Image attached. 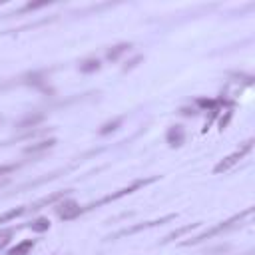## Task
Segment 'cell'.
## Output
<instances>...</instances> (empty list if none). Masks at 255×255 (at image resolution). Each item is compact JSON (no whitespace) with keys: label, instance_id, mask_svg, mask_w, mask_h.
Here are the masks:
<instances>
[{"label":"cell","instance_id":"4","mask_svg":"<svg viewBox=\"0 0 255 255\" xmlns=\"http://www.w3.org/2000/svg\"><path fill=\"white\" fill-rule=\"evenodd\" d=\"M175 217H177L175 213H167V215H163V217H159V219H149V221H141V223H133V225L122 227V229L110 233V235L106 237V241H118V239H122V237H129V235H135V233H139V231H145V229H153V227L165 225V223L173 221Z\"/></svg>","mask_w":255,"mask_h":255},{"label":"cell","instance_id":"5","mask_svg":"<svg viewBox=\"0 0 255 255\" xmlns=\"http://www.w3.org/2000/svg\"><path fill=\"white\" fill-rule=\"evenodd\" d=\"M52 70L54 68H50V70H30V72H26V74H22V76H18V78H10L8 82H4V84H0V90H8V88H12V86H34V88H40V90H46V82H48V76L52 74Z\"/></svg>","mask_w":255,"mask_h":255},{"label":"cell","instance_id":"14","mask_svg":"<svg viewBox=\"0 0 255 255\" xmlns=\"http://www.w3.org/2000/svg\"><path fill=\"white\" fill-rule=\"evenodd\" d=\"M131 42H120V44H116V46H112L108 52H106V60L108 62H118L126 52H129L131 50Z\"/></svg>","mask_w":255,"mask_h":255},{"label":"cell","instance_id":"26","mask_svg":"<svg viewBox=\"0 0 255 255\" xmlns=\"http://www.w3.org/2000/svg\"><path fill=\"white\" fill-rule=\"evenodd\" d=\"M243 255H253V251H247V253H243Z\"/></svg>","mask_w":255,"mask_h":255},{"label":"cell","instance_id":"13","mask_svg":"<svg viewBox=\"0 0 255 255\" xmlns=\"http://www.w3.org/2000/svg\"><path fill=\"white\" fill-rule=\"evenodd\" d=\"M165 141L171 147H179L185 141V129H183V126H171L167 129V133H165Z\"/></svg>","mask_w":255,"mask_h":255},{"label":"cell","instance_id":"1","mask_svg":"<svg viewBox=\"0 0 255 255\" xmlns=\"http://www.w3.org/2000/svg\"><path fill=\"white\" fill-rule=\"evenodd\" d=\"M251 213H253V207H247V209H243V211H239V213H235V215H231V217H227V219H223V221H219V223H215V225L203 229L201 233H197V235H193V237H189V239H183L179 245H181V247L199 245V243H203V241H207V239H213V237H217V235H221V233L233 231V229L245 225V219L251 217Z\"/></svg>","mask_w":255,"mask_h":255},{"label":"cell","instance_id":"2","mask_svg":"<svg viewBox=\"0 0 255 255\" xmlns=\"http://www.w3.org/2000/svg\"><path fill=\"white\" fill-rule=\"evenodd\" d=\"M104 151V147H96V149H88V151H84L80 157H76L72 163H68L66 167H60V169H54V171H50V173H46V175H42V177H38V179H32V181H26V183H22V185H18L14 191H8L6 193V197H10V195H16V193H24V191H28V189H34V187H40V185H44V183H50V181H54V179H58V177H62V175H68L70 171H74L82 161H86L88 157H94V155H98V153H102Z\"/></svg>","mask_w":255,"mask_h":255},{"label":"cell","instance_id":"17","mask_svg":"<svg viewBox=\"0 0 255 255\" xmlns=\"http://www.w3.org/2000/svg\"><path fill=\"white\" fill-rule=\"evenodd\" d=\"M24 213H28V205H18V207H14V209H10V211H4V213H0V225L18 219V217H22Z\"/></svg>","mask_w":255,"mask_h":255},{"label":"cell","instance_id":"21","mask_svg":"<svg viewBox=\"0 0 255 255\" xmlns=\"http://www.w3.org/2000/svg\"><path fill=\"white\" fill-rule=\"evenodd\" d=\"M54 20H58V16H52V18H42V20H38V22H30V24H24V26L14 28V30H8V32L16 34V32H24V30H34V28L44 26V24H50V22H54Z\"/></svg>","mask_w":255,"mask_h":255},{"label":"cell","instance_id":"10","mask_svg":"<svg viewBox=\"0 0 255 255\" xmlns=\"http://www.w3.org/2000/svg\"><path fill=\"white\" fill-rule=\"evenodd\" d=\"M54 209H56V213L60 215L62 221H72V219L82 215L80 203H76L74 199H64V203H58Z\"/></svg>","mask_w":255,"mask_h":255},{"label":"cell","instance_id":"9","mask_svg":"<svg viewBox=\"0 0 255 255\" xmlns=\"http://www.w3.org/2000/svg\"><path fill=\"white\" fill-rule=\"evenodd\" d=\"M46 120V112H30V114H26V116H22L16 124H14V128H16V131H26V129H34V128H38L42 122Z\"/></svg>","mask_w":255,"mask_h":255},{"label":"cell","instance_id":"7","mask_svg":"<svg viewBox=\"0 0 255 255\" xmlns=\"http://www.w3.org/2000/svg\"><path fill=\"white\" fill-rule=\"evenodd\" d=\"M56 143H58V139H56V137L40 139V141H36V143L26 145V147H24V155H26V157H30V159H34V161H38V159H40L46 151H50Z\"/></svg>","mask_w":255,"mask_h":255},{"label":"cell","instance_id":"27","mask_svg":"<svg viewBox=\"0 0 255 255\" xmlns=\"http://www.w3.org/2000/svg\"><path fill=\"white\" fill-rule=\"evenodd\" d=\"M52 255H58V253H52Z\"/></svg>","mask_w":255,"mask_h":255},{"label":"cell","instance_id":"23","mask_svg":"<svg viewBox=\"0 0 255 255\" xmlns=\"http://www.w3.org/2000/svg\"><path fill=\"white\" fill-rule=\"evenodd\" d=\"M139 62H143V56H141V54L133 56V58H131L129 62H126V66L122 68V74H128V72H129V70H133V68H135V66H137Z\"/></svg>","mask_w":255,"mask_h":255},{"label":"cell","instance_id":"8","mask_svg":"<svg viewBox=\"0 0 255 255\" xmlns=\"http://www.w3.org/2000/svg\"><path fill=\"white\" fill-rule=\"evenodd\" d=\"M72 191H74V189H62V191H54V193H50V195H44V197H40L38 201H34V203L28 205V213H36V211H40V209H44V207H48V205H52V203H58L60 199H66V195L72 193Z\"/></svg>","mask_w":255,"mask_h":255},{"label":"cell","instance_id":"12","mask_svg":"<svg viewBox=\"0 0 255 255\" xmlns=\"http://www.w3.org/2000/svg\"><path fill=\"white\" fill-rule=\"evenodd\" d=\"M201 225H203L201 221H195V223H187V225H181V227L173 229L171 233H167L163 239H159V245H167V243H171V241H175V239L183 237L185 233H189V231H193V229H199Z\"/></svg>","mask_w":255,"mask_h":255},{"label":"cell","instance_id":"15","mask_svg":"<svg viewBox=\"0 0 255 255\" xmlns=\"http://www.w3.org/2000/svg\"><path fill=\"white\" fill-rule=\"evenodd\" d=\"M36 243H38V239H24V241H20L18 245L10 247V249L6 251V255H28V253L36 247Z\"/></svg>","mask_w":255,"mask_h":255},{"label":"cell","instance_id":"3","mask_svg":"<svg viewBox=\"0 0 255 255\" xmlns=\"http://www.w3.org/2000/svg\"><path fill=\"white\" fill-rule=\"evenodd\" d=\"M159 179H161V175H151V177L133 179L131 183H128V185H124V187H120V189H116V191H112V193H108V195H104V197H100V199H94V201H90V203H86V205H80L82 215L88 213V211H94V209H98V207H102V205L114 203V201H118V199L129 195V193H133V191H137V189H143L145 185H151V183H155V181H159Z\"/></svg>","mask_w":255,"mask_h":255},{"label":"cell","instance_id":"11","mask_svg":"<svg viewBox=\"0 0 255 255\" xmlns=\"http://www.w3.org/2000/svg\"><path fill=\"white\" fill-rule=\"evenodd\" d=\"M46 131H52V128H34V129H26V131H22L20 135H12V137H8V139L0 141V147L12 145V143L22 141V139H32V137H38V135H42V133H46Z\"/></svg>","mask_w":255,"mask_h":255},{"label":"cell","instance_id":"16","mask_svg":"<svg viewBox=\"0 0 255 255\" xmlns=\"http://www.w3.org/2000/svg\"><path fill=\"white\" fill-rule=\"evenodd\" d=\"M122 124H124V116H116V118L108 120L106 124H102L100 129H98V133H100V135H110V133H114L116 129H120Z\"/></svg>","mask_w":255,"mask_h":255},{"label":"cell","instance_id":"25","mask_svg":"<svg viewBox=\"0 0 255 255\" xmlns=\"http://www.w3.org/2000/svg\"><path fill=\"white\" fill-rule=\"evenodd\" d=\"M2 124H4V118H2V116H0V126H2Z\"/></svg>","mask_w":255,"mask_h":255},{"label":"cell","instance_id":"6","mask_svg":"<svg viewBox=\"0 0 255 255\" xmlns=\"http://www.w3.org/2000/svg\"><path fill=\"white\" fill-rule=\"evenodd\" d=\"M253 149V137H249V139H245L233 153H229L227 157H223L215 167H213V173H225V171H229L233 165H237L249 151Z\"/></svg>","mask_w":255,"mask_h":255},{"label":"cell","instance_id":"19","mask_svg":"<svg viewBox=\"0 0 255 255\" xmlns=\"http://www.w3.org/2000/svg\"><path fill=\"white\" fill-rule=\"evenodd\" d=\"M46 6H50V2H28V4H24L22 8L14 10L12 14L4 16V18H12V16H22V14H26V12H34V10H40V8H46Z\"/></svg>","mask_w":255,"mask_h":255},{"label":"cell","instance_id":"22","mask_svg":"<svg viewBox=\"0 0 255 255\" xmlns=\"http://www.w3.org/2000/svg\"><path fill=\"white\" fill-rule=\"evenodd\" d=\"M28 227H30L32 231H36V233H44V231L50 229V219H48V217H38V219H34Z\"/></svg>","mask_w":255,"mask_h":255},{"label":"cell","instance_id":"18","mask_svg":"<svg viewBox=\"0 0 255 255\" xmlns=\"http://www.w3.org/2000/svg\"><path fill=\"white\" fill-rule=\"evenodd\" d=\"M100 68H102V62H100L98 58H86V60H82V62L78 64L80 74H94V72H98Z\"/></svg>","mask_w":255,"mask_h":255},{"label":"cell","instance_id":"20","mask_svg":"<svg viewBox=\"0 0 255 255\" xmlns=\"http://www.w3.org/2000/svg\"><path fill=\"white\" fill-rule=\"evenodd\" d=\"M28 161H34V159L26 157V159H22V161H18V163H2V165H0V177H6V175H10V173L18 171V169H20L24 163H28Z\"/></svg>","mask_w":255,"mask_h":255},{"label":"cell","instance_id":"24","mask_svg":"<svg viewBox=\"0 0 255 255\" xmlns=\"http://www.w3.org/2000/svg\"><path fill=\"white\" fill-rule=\"evenodd\" d=\"M16 229H20V227H8V229H0V237H6V235H14V233H16Z\"/></svg>","mask_w":255,"mask_h":255}]
</instances>
